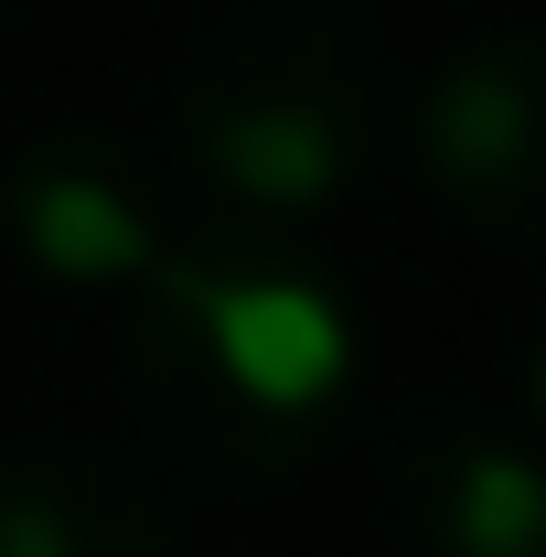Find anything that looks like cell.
<instances>
[{
  "label": "cell",
  "instance_id": "1",
  "mask_svg": "<svg viewBox=\"0 0 546 557\" xmlns=\"http://www.w3.org/2000/svg\"><path fill=\"white\" fill-rule=\"evenodd\" d=\"M139 289V386L172 440L214 461H289L343 397L353 322L322 278L247 236L161 247Z\"/></svg>",
  "mask_w": 546,
  "mask_h": 557
},
{
  "label": "cell",
  "instance_id": "2",
  "mask_svg": "<svg viewBox=\"0 0 546 557\" xmlns=\"http://www.w3.org/2000/svg\"><path fill=\"white\" fill-rule=\"evenodd\" d=\"M194 161L236 205L311 214L375 150V44L343 11H247L183 86Z\"/></svg>",
  "mask_w": 546,
  "mask_h": 557
},
{
  "label": "cell",
  "instance_id": "3",
  "mask_svg": "<svg viewBox=\"0 0 546 557\" xmlns=\"http://www.w3.org/2000/svg\"><path fill=\"white\" fill-rule=\"evenodd\" d=\"M418 150H429V183L439 205L461 214L493 247H525L536 236V183H546V119H536V44L525 33H493L461 65L429 86L418 108Z\"/></svg>",
  "mask_w": 546,
  "mask_h": 557
},
{
  "label": "cell",
  "instance_id": "4",
  "mask_svg": "<svg viewBox=\"0 0 546 557\" xmlns=\"http://www.w3.org/2000/svg\"><path fill=\"white\" fill-rule=\"evenodd\" d=\"M11 236L65 289H129L161 258L150 183H139V161L108 129H44L11 161Z\"/></svg>",
  "mask_w": 546,
  "mask_h": 557
},
{
  "label": "cell",
  "instance_id": "5",
  "mask_svg": "<svg viewBox=\"0 0 546 557\" xmlns=\"http://www.w3.org/2000/svg\"><path fill=\"white\" fill-rule=\"evenodd\" d=\"M0 557H183V525L139 461L44 440L0 450Z\"/></svg>",
  "mask_w": 546,
  "mask_h": 557
},
{
  "label": "cell",
  "instance_id": "6",
  "mask_svg": "<svg viewBox=\"0 0 546 557\" xmlns=\"http://www.w3.org/2000/svg\"><path fill=\"white\" fill-rule=\"evenodd\" d=\"M429 547L439 557H536L546 547V493H536V461L514 440H450L429 461Z\"/></svg>",
  "mask_w": 546,
  "mask_h": 557
}]
</instances>
